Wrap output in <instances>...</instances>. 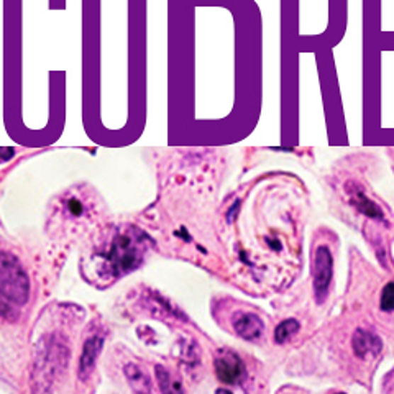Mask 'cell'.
I'll return each mask as SVG.
<instances>
[{
  "mask_svg": "<svg viewBox=\"0 0 394 394\" xmlns=\"http://www.w3.org/2000/svg\"><path fill=\"white\" fill-rule=\"evenodd\" d=\"M145 242H147V235L135 229L118 233L107 247V250L103 253L98 252L96 257L98 258V263L106 264V276L120 278L123 273L137 268L147 250Z\"/></svg>",
  "mask_w": 394,
  "mask_h": 394,
  "instance_id": "1",
  "label": "cell"
},
{
  "mask_svg": "<svg viewBox=\"0 0 394 394\" xmlns=\"http://www.w3.org/2000/svg\"><path fill=\"white\" fill-rule=\"evenodd\" d=\"M28 279L17 260L9 253H0V309L15 313L27 303Z\"/></svg>",
  "mask_w": 394,
  "mask_h": 394,
  "instance_id": "2",
  "label": "cell"
},
{
  "mask_svg": "<svg viewBox=\"0 0 394 394\" xmlns=\"http://www.w3.org/2000/svg\"><path fill=\"white\" fill-rule=\"evenodd\" d=\"M332 269H334V260L327 247H319L314 258V293L319 304H322L329 294V286L332 281Z\"/></svg>",
  "mask_w": 394,
  "mask_h": 394,
  "instance_id": "3",
  "label": "cell"
},
{
  "mask_svg": "<svg viewBox=\"0 0 394 394\" xmlns=\"http://www.w3.org/2000/svg\"><path fill=\"white\" fill-rule=\"evenodd\" d=\"M215 371L222 383L227 385H237L245 375V365L232 351H222L215 360Z\"/></svg>",
  "mask_w": 394,
  "mask_h": 394,
  "instance_id": "4",
  "label": "cell"
},
{
  "mask_svg": "<svg viewBox=\"0 0 394 394\" xmlns=\"http://www.w3.org/2000/svg\"><path fill=\"white\" fill-rule=\"evenodd\" d=\"M383 349L381 339L373 334L370 330L359 329L354 335V350L355 355L360 359H368V356H376Z\"/></svg>",
  "mask_w": 394,
  "mask_h": 394,
  "instance_id": "5",
  "label": "cell"
},
{
  "mask_svg": "<svg viewBox=\"0 0 394 394\" xmlns=\"http://www.w3.org/2000/svg\"><path fill=\"white\" fill-rule=\"evenodd\" d=\"M233 327H235L237 334L243 337V339L255 340L263 334L264 324L255 314H238L233 319Z\"/></svg>",
  "mask_w": 394,
  "mask_h": 394,
  "instance_id": "6",
  "label": "cell"
},
{
  "mask_svg": "<svg viewBox=\"0 0 394 394\" xmlns=\"http://www.w3.org/2000/svg\"><path fill=\"white\" fill-rule=\"evenodd\" d=\"M351 199H354V204L359 207V210L363 212L365 215L376 217V219L383 217V212L380 207H378L375 202H371L370 199H368V197L361 193V189L356 188V186H355V193H351Z\"/></svg>",
  "mask_w": 394,
  "mask_h": 394,
  "instance_id": "7",
  "label": "cell"
},
{
  "mask_svg": "<svg viewBox=\"0 0 394 394\" xmlns=\"http://www.w3.org/2000/svg\"><path fill=\"white\" fill-rule=\"evenodd\" d=\"M299 330V322L294 319H288L281 322L274 330V340H276V344H286V342L291 339L293 335L298 334Z\"/></svg>",
  "mask_w": 394,
  "mask_h": 394,
  "instance_id": "8",
  "label": "cell"
},
{
  "mask_svg": "<svg viewBox=\"0 0 394 394\" xmlns=\"http://www.w3.org/2000/svg\"><path fill=\"white\" fill-rule=\"evenodd\" d=\"M380 308L381 310H385V313H391V310H394V283H388L385 289H383Z\"/></svg>",
  "mask_w": 394,
  "mask_h": 394,
  "instance_id": "9",
  "label": "cell"
},
{
  "mask_svg": "<svg viewBox=\"0 0 394 394\" xmlns=\"http://www.w3.org/2000/svg\"><path fill=\"white\" fill-rule=\"evenodd\" d=\"M84 209H86V207H84V204H82V201L77 199L76 196L67 197L66 210L69 212L72 217H81L82 214H84Z\"/></svg>",
  "mask_w": 394,
  "mask_h": 394,
  "instance_id": "10",
  "label": "cell"
}]
</instances>
